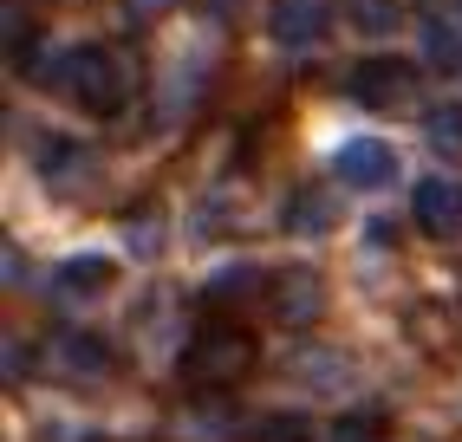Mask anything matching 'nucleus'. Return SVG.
I'll return each instance as SVG.
<instances>
[{"label":"nucleus","mask_w":462,"mask_h":442,"mask_svg":"<svg viewBox=\"0 0 462 442\" xmlns=\"http://www.w3.org/2000/svg\"><path fill=\"white\" fill-rule=\"evenodd\" d=\"M20 72L33 78V85H46V91H66L85 117H117V111L137 98L131 52L98 46V40H91V46H40Z\"/></svg>","instance_id":"1"},{"label":"nucleus","mask_w":462,"mask_h":442,"mask_svg":"<svg viewBox=\"0 0 462 442\" xmlns=\"http://www.w3.org/2000/svg\"><path fill=\"white\" fill-rule=\"evenodd\" d=\"M248 371H254V332L248 326L215 319V326H202L189 345H182V384L189 391H228Z\"/></svg>","instance_id":"2"},{"label":"nucleus","mask_w":462,"mask_h":442,"mask_svg":"<svg viewBox=\"0 0 462 442\" xmlns=\"http://www.w3.org/2000/svg\"><path fill=\"white\" fill-rule=\"evenodd\" d=\"M346 91H352V105H365V111H397L417 91V72L404 66V59L378 52V59H358V66L346 72Z\"/></svg>","instance_id":"3"},{"label":"nucleus","mask_w":462,"mask_h":442,"mask_svg":"<svg viewBox=\"0 0 462 442\" xmlns=\"http://www.w3.org/2000/svg\"><path fill=\"white\" fill-rule=\"evenodd\" d=\"M267 306H273V319H281L287 332L319 326V319H326V280H319V267H287V273H273Z\"/></svg>","instance_id":"4"},{"label":"nucleus","mask_w":462,"mask_h":442,"mask_svg":"<svg viewBox=\"0 0 462 442\" xmlns=\"http://www.w3.org/2000/svg\"><path fill=\"white\" fill-rule=\"evenodd\" d=\"M33 170H40V182L59 189V196H79V189L98 176V156H91V143H79V137L40 131L33 137Z\"/></svg>","instance_id":"5"},{"label":"nucleus","mask_w":462,"mask_h":442,"mask_svg":"<svg viewBox=\"0 0 462 442\" xmlns=\"http://www.w3.org/2000/svg\"><path fill=\"white\" fill-rule=\"evenodd\" d=\"M332 26V0H267V40L281 52H313Z\"/></svg>","instance_id":"6"},{"label":"nucleus","mask_w":462,"mask_h":442,"mask_svg":"<svg viewBox=\"0 0 462 442\" xmlns=\"http://www.w3.org/2000/svg\"><path fill=\"white\" fill-rule=\"evenodd\" d=\"M332 176L346 189H384L397 176V150L384 137H346L332 150Z\"/></svg>","instance_id":"7"},{"label":"nucleus","mask_w":462,"mask_h":442,"mask_svg":"<svg viewBox=\"0 0 462 442\" xmlns=\"http://www.w3.org/2000/svg\"><path fill=\"white\" fill-rule=\"evenodd\" d=\"M46 352H52V371H59V377H72V384H98V377L117 371L111 345H105L98 332H52Z\"/></svg>","instance_id":"8"},{"label":"nucleus","mask_w":462,"mask_h":442,"mask_svg":"<svg viewBox=\"0 0 462 442\" xmlns=\"http://www.w3.org/2000/svg\"><path fill=\"white\" fill-rule=\"evenodd\" d=\"M411 215H417L423 235L456 241V235H462V182H449V176H423V182L411 189Z\"/></svg>","instance_id":"9"},{"label":"nucleus","mask_w":462,"mask_h":442,"mask_svg":"<svg viewBox=\"0 0 462 442\" xmlns=\"http://www.w3.org/2000/svg\"><path fill=\"white\" fill-rule=\"evenodd\" d=\"M111 280H117L111 254H66V261L52 267V293L59 299H98Z\"/></svg>","instance_id":"10"},{"label":"nucleus","mask_w":462,"mask_h":442,"mask_svg":"<svg viewBox=\"0 0 462 442\" xmlns=\"http://www.w3.org/2000/svg\"><path fill=\"white\" fill-rule=\"evenodd\" d=\"M281 228L287 235H306V241H319L338 228V202L326 196V189H293L287 208H281Z\"/></svg>","instance_id":"11"},{"label":"nucleus","mask_w":462,"mask_h":442,"mask_svg":"<svg viewBox=\"0 0 462 442\" xmlns=\"http://www.w3.org/2000/svg\"><path fill=\"white\" fill-rule=\"evenodd\" d=\"M273 280L254 267V261H228V267H215L208 280H202V299L208 306H241V299H254V293H267Z\"/></svg>","instance_id":"12"},{"label":"nucleus","mask_w":462,"mask_h":442,"mask_svg":"<svg viewBox=\"0 0 462 442\" xmlns=\"http://www.w3.org/2000/svg\"><path fill=\"white\" fill-rule=\"evenodd\" d=\"M417 33H423V66L456 78V72H462V26H456L449 14H430Z\"/></svg>","instance_id":"13"},{"label":"nucleus","mask_w":462,"mask_h":442,"mask_svg":"<svg viewBox=\"0 0 462 442\" xmlns=\"http://www.w3.org/2000/svg\"><path fill=\"white\" fill-rule=\"evenodd\" d=\"M423 143L437 150V156H456V163H462V105L456 98L423 111Z\"/></svg>","instance_id":"14"},{"label":"nucleus","mask_w":462,"mask_h":442,"mask_svg":"<svg viewBox=\"0 0 462 442\" xmlns=\"http://www.w3.org/2000/svg\"><path fill=\"white\" fill-rule=\"evenodd\" d=\"M125 247H131L137 261H157V254H163V208H157V202L125 215Z\"/></svg>","instance_id":"15"},{"label":"nucleus","mask_w":462,"mask_h":442,"mask_svg":"<svg viewBox=\"0 0 462 442\" xmlns=\"http://www.w3.org/2000/svg\"><path fill=\"white\" fill-rule=\"evenodd\" d=\"M346 20L358 26V33L384 40V33H397V26H404V0H346Z\"/></svg>","instance_id":"16"},{"label":"nucleus","mask_w":462,"mask_h":442,"mask_svg":"<svg viewBox=\"0 0 462 442\" xmlns=\"http://www.w3.org/2000/svg\"><path fill=\"white\" fill-rule=\"evenodd\" d=\"M248 442H313V423L300 417V410H273L248 429Z\"/></svg>","instance_id":"17"},{"label":"nucleus","mask_w":462,"mask_h":442,"mask_svg":"<svg viewBox=\"0 0 462 442\" xmlns=\"http://www.w3.org/2000/svg\"><path fill=\"white\" fill-rule=\"evenodd\" d=\"M7 26H0V40H7V59L14 66H26V59H33V14L20 7V0H7V14H0Z\"/></svg>","instance_id":"18"},{"label":"nucleus","mask_w":462,"mask_h":442,"mask_svg":"<svg viewBox=\"0 0 462 442\" xmlns=\"http://www.w3.org/2000/svg\"><path fill=\"white\" fill-rule=\"evenodd\" d=\"M332 442H384V417L378 410H352V417L332 423Z\"/></svg>","instance_id":"19"},{"label":"nucleus","mask_w":462,"mask_h":442,"mask_svg":"<svg viewBox=\"0 0 462 442\" xmlns=\"http://www.w3.org/2000/svg\"><path fill=\"white\" fill-rule=\"evenodd\" d=\"M313 377V384H338V377H346V364H338V352H306L300 364H293V377Z\"/></svg>","instance_id":"20"},{"label":"nucleus","mask_w":462,"mask_h":442,"mask_svg":"<svg viewBox=\"0 0 462 442\" xmlns=\"http://www.w3.org/2000/svg\"><path fill=\"white\" fill-rule=\"evenodd\" d=\"M196 7H202V14H208L215 26H228V20H235L241 7H248V0H196Z\"/></svg>","instance_id":"21"},{"label":"nucleus","mask_w":462,"mask_h":442,"mask_svg":"<svg viewBox=\"0 0 462 442\" xmlns=\"http://www.w3.org/2000/svg\"><path fill=\"white\" fill-rule=\"evenodd\" d=\"M26 377V338H7V384Z\"/></svg>","instance_id":"22"},{"label":"nucleus","mask_w":462,"mask_h":442,"mask_svg":"<svg viewBox=\"0 0 462 442\" xmlns=\"http://www.w3.org/2000/svg\"><path fill=\"white\" fill-rule=\"evenodd\" d=\"M125 7H131L137 20H157V14H170V7H176V0H125Z\"/></svg>","instance_id":"23"},{"label":"nucleus","mask_w":462,"mask_h":442,"mask_svg":"<svg viewBox=\"0 0 462 442\" xmlns=\"http://www.w3.org/2000/svg\"><path fill=\"white\" fill-rule=\"evenodd\" d=\"M7 280H14V287H26V254H20V247H7Z\"/></svg>","instance_id":"24"},{"label":"nucleus","mask_w":462,"mask_h":442,"mask_svg":"<svg viewBox=\"0 0 462 442\" xmlns=\"http://www.w3.org/2000/svg\"><path fill=\"white\" fill-rule=\"evenodd\" d=\"M456 7H462V0H456Z\"/></svg>","instance_id":"25"}]
</instances>
